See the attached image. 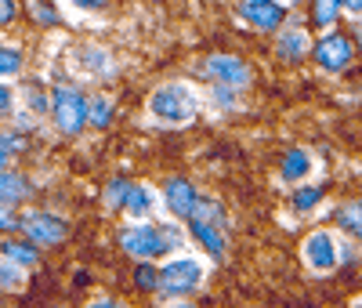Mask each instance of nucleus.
<instances>
[{
	"mask_svg": "<svg viewBox=\"0 0 362 308\" xmlns=\"http://www.w3.org/2000/svg\"><path fill=\"white\" fill-rule=\"evenodd\" d=\"M189 232L181 229V222H127L124 229L116 232L119 251L134 261H163L177 251H185Z\"/></svg>",
	"mask_w": 362,
	"mask_h": 308,
	"instance_id": "f257e3e1",
	"label": "nucleus"
},
{
	"mask_svg": "<svg viewBox=\"0 0 362 308\" xmlns=\"http://www.w3.org/2000/svg\"><path fill=\"white\" fill-rule=\"evenodd\" d=\"M210 280V258L196 254V251H177L170 258L160 261V301H174V297H192L206 287Z\"/></svg>",
	"mask_w": 362,
	"mask_h": 308,
	"instance_id": "f03ea898",
	"label": "nucleus"
},
{
	"mask_svg": "<svg viewBox=\"0 0 362 308\" xmlns=\"http://www.w3.org/2000/svg\"><path fill=\"white\" fill-rule=\"evenodd\" d=\"M148 116L160 127H189L199 116V95L189 84H160L145 102Z\"/></svg>",
	"mask_w": 362,
	"mask_h": 308,
	"instance_id": "7ed1b4c3",
	"label": "nucleus"
},
{
	"mask_svg": "<svg viewBox=\"0 0 362 308\" xmlns=\"http://www.w3.org/2000/svg\"><path fill=\"white\" fill-rule=\"evenodd\" d=\"M189 236L199 243V251L210 261H221L228 251V236H225V210L218 200H199L196 210L189 214Z\"/></svg>",
	"mask_w": 362,
	"mask_h": 308,
	"instance_id": "20e7f679",
	"label": "nucleus"
},
{
	"mask_svg": "<svg viewBox=\"0 0 362 308\" xmlns=\"http://www.w3.org/2000/svg\"><path fill=\"white\" fill-rule=\"evenodd\" d=\"M54 120V127L62 131V135H80L87 127V98H83V91L73 87V84H62V87H54L51 91V113Z\"/></svg>",
	"mask_w": 362,
	"mask_h": 308,
	"instance_id": "39448f33",
	"label": "nucleus"
},
{
	"mask_svg": "<svg viewBox=\"0 0 362 308\" xmlns=\"http://www.w3.org/2000/svg\"><path fill=\"white\" fill-rule=\"evenodd\" d=\"M344 251H341V239L329 232V229H315L305 236V243H300V261H305L308 272L315 275H326V272H334L341 265Z\"/></svg>",
	"mask_w": 362,
	"mask_h": 308,
	"instance_id": "423d86ee",
	"label": "nucleus"
},
{
	"mask_svg": "<svg viewBox=\"0 0 362 308\" xmlns=\"http://www.w3.org/2000/svg\"><path fill=\"white\" fill-rule=\"evenodd\" d=\"M18 229H22V236L29 243H37V246H58L69 236V222L62 218V214H54V210H29V214H22Z\"/></svg>",
	"mask_w": 362,
	"mask_h": 308,
	"instance_id": "0eeeda50",
	"label": "nucleus"
},
{
	"mask_svg": "<svg viewBox=\"0 0 362 308\" xmlns=\"http://www.w3.org/2000/svg\"><path fill=\"white\" fill-rule=\"evenodd\" d=\"M196 203H199V193H196V185H192L189 178L174 174V178L163 181V189H160V207H163L167 218L189 222V214L196 210Z\"/></svg>",
	"mask_w": 362,
	"mask_h": 308,
	"instance_id": "6e6552de",
	"label": "nucleus"
},
{
	"mask_svg": "<svg viewBox=\"0 0 362 308\" xmlns=\"http://www.w3.org/2000/svg\"><path fill=\"white\" fill-rule=\"evenodd\" d=\"M199 73L210 84H225V87H235V91H243L250 84V66L239 55H210V58L199 62Z\"/></svg>",
	"mask_w": 362,
	"mask_h": 308,
	"instance_id": "1a4fd4ad",
	"label": "nucleus"
},
{
	"mask_svg": "<svg viewBox=\"0 0 362 308\" xmlns=\"http://www.w3.org/2000/svg\"><path fill=\"white\" fill-rule=\"evenodd\" d=\"M235 15L257 33H276L286 25V4L283 0H239Z\"/></svg>",
	"mask_w": 362,
	"mask_h": 308,
	"instance_id": "9d476101",
	"label": "nucleus"
},
{
	"mask_svg": "<svg viewBox=\"0 0 362 308\" xmlns=\"http://www.w3.org/2000/svg\"><path fill=\"white\" fill-rule=\"evenodd\" d=\"M312 55H315V66H319L322 73H344V69L351 66V58H355V47H351V40L341 37V33H326V37L312 47Z\"/></svg>",
	"mask_w": 362,
	"mask_h": 308,
	"instance_id": "9b49d317",
	"label": "nucleus"
},
{
	"mask_svg": "<svg viewBox=\"0 0 362 308\" xmlns=\"http://www.w3.org/2000/svg\"><path fill=\"white\" fill-rule=\"evenodd\" d=\"M124 218L127 222H153L156 214L163 210L160 207V193L153 189V185H145V181H131V193L124 200Z\"/></svg>",
	"mask_w": 362,
	"mask_h": 308,
	"instance_id": "f8f14e48",
	"label": "nucleus"
},
{
	"mask_svg": "<svg viewBox=\"0 0 362 308\" xmlns=\"http://www.w3.org/2000/svg\"><path fill=\"white\" fill-rule=\"evenodd\" d=\"M312 51V40L305 33V25H286L283 33L276 37V58L283 66H297V62H305V55Z\"/></svg>",
	"mask_w": 362,
	"mask_h": 308,
	"instance_id": "ddd939ff",
	"label": "nucleus"
},
{
	"mask_svg": "<svg viewBox=\"0 0 362 308\" xmlns=\"http://www.w3.org/2000/svg\"><path fill=\"white\" fill-rule=\"evenodd\" d=\"M312 174V152L308 149H286V156L279 164V181L286 185H305V178Z\"/></svg>",
	"mask_w": 362,
	"mask_h": 308,
	"instance_id": "4468645a",
	"label": "nucleus"
},
{
	"mask_svg": "<svg viewBox=\"0 0 362 308\" xmlns=\"http://www.w3.org/2000/svg\"><path fill=\"white\" fill-rule=\"evenodd\" d=\"M29 193H33V185H29V178L25 174H18V171H0V203H8V207H18V203H25L29 200Z\"/></svg>",
	"mask_w": 362,
	"mask_h": 308,
	"instance_id": "2eb2a0df",
	"label": "nucleus"
},
{
	"mask_svg": "<svg viewBox=\"0 0 362 308\" xmlns=\"http://www.w3.org/2000/svg\"><path fill=\"white\" fill-rule=\"evenodd\" d=\"M0 258H8V261H15V265H22L29 272V268L40 265V246L29 243L25 236L22 239H4V243H0Z\"/></svg>",
	"mask_w": 362,
	"mask_h": 308,
	"instance_id": "dca6fc26",
	"label": "nucleus"
},
{
	"mask_svg": "<svg viewBox=\"0 0 362 308\" xmlns=\"http://www.w3.org/2000/svg\"><path fill=\"white\" fill-rule=\"evenodd\" d=\"M80 58H83V69H87L90 76H112V73H116V62H112V55H109L105 47L87 44V47L80 51Z\"/></svg>",
	"mask_w": 362,
	"mask_h": 308,
	"instance_id": "f3484780",
	"label": "nucleus"
},
{
	"mask_svg": "<svg viewBox=\"0 0 362 308\" xmlns=\"http://www.w3.org/2000/svg\"><path fill=\"white\" fill-rule=\"evenodd\" d=\"M337 225H341V232H344V236L362 239V200H351V203H344V207H341Z\"/></svg>",
	"mask_w": 362,
	"mask_h": 308,
	"instance_id": "a211bd4d",
	"label": "nucleus"
},
{
	"mask_svg": "<svg viewBox=\"0 0 362 308\" xmlns=\"http://www.w3.org/2000/svg\"><path fill=\"white\" fill-rule=\"evenodd\" d=\"M0 290L4 294H22L25 290V268L8 261V258H0Z\"/></svg>",
	"mask_w": 362,
	"mask_h": 308,
	"instance_id": "6ab92c4d",
	"label": "nucleus"
},
{
	"mask_svg": "<svg viewBox=\"0 0 362 308\" xmlns=\"http://www.w3.org/2000/svg\"><path fill=\"white\" fill-rule=\"evenodd\" d=\"M344 11V0H312V22L319 29H329Z\"/></svg>",
	"mask_w": 362,
	"mask_h": 308,
	"instance_id": "aec40b11",
	"label": "nucleus"
},
{
	"mask_svg": "<svg viewBox=\"0 0 362 308\" xmlns=\"http://www.w3.org/2000/svg\"><path fill=\"white\" fill-rule=\"evenodd\" d=\"M319 200H322V189H319V185H293L290 207H293L297 214H308V210L319 207Z\"/></svg>",
	"mask_w": 362,
	"mask_h": 308,
	"instance_id": "412c9836",
	"label": "nucleus"
},
{
	"mask_svg": "<svg viewBox=\"0 0 362 308\" xmlns=\"http://www.w3.org/2000/svg\"><path fill=\"white\" fill-rule=\"evenodd\" d=\"M109 120H112V98L109 95L87 98V123L90 127H109Z\"/></svg>",
	"mask_w": 362,
	"mask_h": 308,
	"instance_id": "4be33fe9",
	"label": "nucleus"
},
{
	"mask_svg": "<svg viewBox=\"0 0 362 308\" xmlns=\"http://www.w3.org/2000/svg\"><path fill=\"white\" fill-rule=\"evenodd\" d=\"M134 287L145 294H156L160 287V261H138L134 265Z\"/></svg>",
	"mask_w": 362,
	"mask_h": 308,
	"instance_id": "5701e85b",
	"label": "nucleus"
},
{
	"mask_svg": "<svg viewBox=\"0 0 362 308\" xmlns=\"http://www.w3.org/2000/svg\"><path fill=\"white\" fill-rule=\"evenodd\" d=\"M127 193H131V178H112L109 185H105V210H119L124 207V200H127Z\"/></svg>",
	"mask_w": 362,
	"mask_h": 308,
	"instance_id": "b1692460",
	"label": "nucleus"
},
{
	"mask_svg": "<svg viewBox=\"0 0 362 308\" xmlns=\"http://www.w3.org/2000/svg\"><path fill=\"white\" fill-rule=\"evenodd\" d=\"M22 73V51L18 47H0V80H15Z\"/></svg>",
	"mask_w": 362,
	"mask_h": 308,
	"instance_id": "393cba45",
	"label": "nucleus"
},
{
	"mask_svg": "<svg viewBox=\"0 0 362 308\" xmlns=\"http://www.w3.org/2000/svg\"><path fill=\"white\" fill-rule=\"evenodd\" d=\"M25 109L37 113V120L47 116L51 113V95H44V87H25Z\"/></svg>",
	"mask_w": 362,
	"mask_h": 308,
	"instance_id": "a878e982",
	"label": "nucleus"
},
{
	"mask_svg": "<svg viewBox=\"0 0 362 308\" xmlns=\"http://www.w3.org/2000/svg\"><path fill=\"white\" fill-rule=\"evenodd\" d=\"M15 152H22V138L15 131H0V171L8 167V160L15 156Z\"/></svg>",
	"mask_w": 362,
	"mask_h": 308,
	"instance_id": "bb28decb",
	"label": "nucleus"
},
{
	"mask_svg": "<svg viewBox=\"0 0 362 308\" xmlns=\"http://www.w3.org/2000/svg\"><path fill=\"white\" fill-rule=\"evenodd\" d=\"M29 11H33V18H37L40 25H54V22H58V8L51 4V0H33V4H29Z\"/></svg>",
	"mask_w": 362,
	"mask_h": 308,
	"instance_id": "cd10ccee",
	"label": "nucleus"
},
{
	"mask_svg": "<svg viewBox=\"0 0 362 308\" xmlns=\"http://www.w3.org/2000/svg\"><path fill=\"white\" fill-rule=\"evenodd\" d=\"M210 98H214V105H221V109H235L239 105V91L235 87H225V84H214Z\"/></svg>",
	"mask_w": 362,
	"mask_h": 308,
	"instance_id": "c85d7f7f",
	"label": "nucleus"
},
{
	"mask_svg": "<svg viewBox=\"0 0 362 308\" xmlns=\"http://www.w3.org/2000/svg\"><path fill=\"white\" fill-rule=\"evenodd\" d=\"M15 109V87L8 80H0V116H8Z\"/></svg>",
	"mask_w": 362,
	"mask_h": 308,
	"instance_id": "c756f323",
	"label": "nucleus"
},
{
	"mask_svg": "<svg viewBox=\"0 0 362 308\" xmlns=\"http://www.w3.org/2000/svg\"><path fill=\"white\" fill-rule=\"evenodd\" d=\"M18 15V0H0V25H8Z\"/></svg>",
	"mask_w": 362,
	"mask_h": 308,
	"instance_id": "7c9ffc66",
	"label": "nucleus"
},
{
	"mask_svg": "<svg viewBox=\"0 0 362 308\" xmlns=\"http://www.w3.org/2000/svg\"><path fill=\"white\" fill-rule=\"evenodd\" d=\"M83 308H131L124 301H116V297H95V301H87Z\"/></svg>",
	"mask_w": 362,
	"mask_h": 308,
	"instance_id": "2f4dec72",
	"label": "nucleus"
},
{
	"mask_svg": "<svg viewBox=\"0 0 362 308\" xmlns=\"http://www.w3.org/2000/svg\"><path fill=\"white\" fill-rule=\"evenodd\" d=\"M160 308H199L192 297H174V301H160Z\"/></svg>",
	"mask_w": 362,
	"mask_h": 308,
	"instance_id": "473e14b6",
	"label": "nucleus"
},
{
	"mask_svg": "<svg viewBox=\"0 0 362 308\" xmlns=\"http://www.w3.org/2000/svg\"><path fill=\"white\" fill-rule=\"evenodd\" d=\"M73 8H80V11H98V8H105V0H73Z\"/></svg>",
	"mask_w": 362,
	"mask_h": 308,
	"instance_id": "72a5a7b5",
	"label": "nucleus"
},
{
	"mask_svg": "<svg viewBox=\"0 0 362 308\" xmlns=\"http://www.w3.org/2000/svg\"><path fill=\"white\" fill-rule=\"evenodd\" d=\"M344 11L355 15V18H362V0H344Z\"/></svg>",
	"mask_w": 362,
	"mask_h": 308,
	"instance_id": "f704fd0d",
	"label": "nucleus"
},
{
	"mask_svg": "<svg viewBox=\"0 0 362 308\" xmlns=\"http://www.w3.org/2000/svg\"><path fill=\"white\" fill-rule=\"evenodd\" d=\"M355 44H358V51H362V18H355Z\"/></svg>",
	"mask_w": 362,
	"mask_h": 308,
	"instance_id": "c9c22d12",
	"label": "nucleus"
},
{
	"mask_svg": "<svg viewBox=\"0 0 362 308\" xmlns=\"http://www.w3.org/2000/svg\"><path fill=\"white\" fill-rule=\"evenodd\" d=\"M351 308H362V297H358V301H351Z\"/></svg>",
	"mask_w": 362,
	"mask_h": 308,
	"instance_id": "e433bc0d",
	"label": "nucleus"
},
{
	"mask_svg": "<svg viewBox=\"0 0 362 308\" xmlns=\"http://www.w3.org/2000/svg\"><path fill=\"white\" fill-rule=\"evenodd\" d=\"M290 4H300V0H290Z\"/></svg>",
	"mask_w": 362,
	"mask_h": 308,
	"instance_id": "4c0bfd02",
	"label": "nucleus"
}]
</instances>
